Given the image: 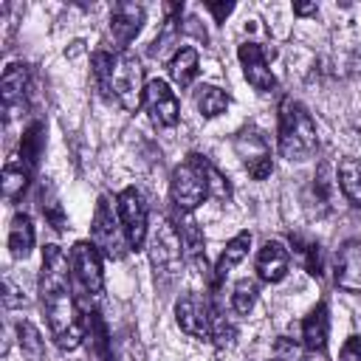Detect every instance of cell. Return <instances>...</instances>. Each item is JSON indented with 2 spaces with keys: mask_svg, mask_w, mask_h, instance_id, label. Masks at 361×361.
<instances>
[{
  "mask_svg": "<svg viewBox=\"0 0 361 361\" xmlns=\"http://www.w3.org/2000/svg\"><path fill=\"white\" fill-rule=\"evenodd\" d=\"M169 76H172V82L178 85V87H189L192 82H195V76L200 73V59H197V51L192 48V45H183V48H178L175 54H172V59H169Z\"/></svg>",
  "mask_w": 361,
  "mask_h": 361,
  "instance_id": "obj_21",
  "label": "cell"
},
{
  "mask_svg": "<svg viewBox=\"0 0 361 361\" xmlns=\"http://www.w3.org/2000/svg\"><path fill=\"white\" fill-rule=\"evenodd\" d=\"M327 336H330V310H327V302L322 299V302L313 305L310 313L302 319V344H305L310 353H324Z\"/></svg>",
  "mask_w": 361,
  "mask_h": 361,
  "instance_id": "obj_18",
  "label": "cell"
},
{
  "mask_svg": "<svg viewBox=\"0 0 361 361\" xmlns=\"http://www.w3.org/2000/svg\"><path fill=\"white\" fill-rule=\"evenodd\" d=\"M290 268V251L279 240H265L257 254V276L262 282H282Z\"/></svg>",
  "mask_w": 361,
  "mask_h": 361,
  "instance_id": "obj_17",
  "label": "cell"
},
{
  "mask_svg": "<svg viewBox=\"0 0 361 361\" xmlns=\"http://www.w3.org/2000/svg\"><path fill=\"white\" fill-rule=\"evenodd\" d=\"M17 341H20V350H23L31 361H39V358H42L45 341H42L39 330H37L31 322H20V324H17Z\"/></svg>",
  "mask_w": 361,
  "mask_h": 361,
  "instance_id": "obj_28",
  "label": "cell"
},
{
  "mask_svg": "<svg viewBox=\"0 0 361 361\" xmlns=\"http://www.w3.org/2000/svg\"><path fill=\"white\" fill-rule=\"evenodd\" d=\"M175 322L192 338H212V302L197 293H183L175 302Z\"/></svg>",
  "mask_w": 361,
  "mask_h": 361,
  "instance_id": "obj_11",
  "label": "cell"
},
{
  "mask_svg": "<svg viewBox=\"0 0 361 361\" xmlns=\"http://www.w3.org/2000/svg\"><path fill=\"white\" fill-rule=\"evenodd\" d=\"M39 302L51 338L59 350H76L85 341V319L73 296L71 257L59 245H45L39 265Z\"/></svg>",
  "mask_w": 361,
  "mask_h": 361,
  "instance_id": "obj_1",
  "label": "cell"
},
{
  "mask_svg": "<svg viewBox=\"0 0 361 361\" xmlns=\"http://www.w3.org/2000/svg\"><path fill=\"white\" fill-rule=\"evenodd\" d=\"M42 141H45V124L42 121H31L25 130H23V138H20V161L34 172L37 169V161L42 155Z\"/></svg>",
  "mask_w": 361,
  "mask_h": 361,
  "instance_id": "obj_25",
  "label": "cell"
},
{
  "mask_svg": "<svg viewBox=\"0 0 361 361\" xmlns=\"http://www.w3.org/2000/svg\"><path fill=\"white\" fill-rule=\"evenodd\" d=\"M144 6L141 3H116L113 11H110V31H113V39L118 42L121 51H127V45L138 37L141 25H144Z\"/></svg>",
  "mask_w": 361,
  "mask_h": 361,
  "instance_id": "obj_15",
  "label": "cell"
},
{
  "mask_svg": "<svg viewBox=\"0 0 361 361\" xmlns=\"http://www.w3.org/2000/svg\"><path fill=\"white\" fill-rule=\"evenodd\" d=\"M290 245H293V251L302 257L307 274H313V276L319 279V276H322V251H319V243H316V240H307V237H302V234H290Z\"/></svg>",
  "mask_w": 361,
  "mask_h": 361,
  "instance_id": "obj_27",
  "label": "cell"
},
{
  "mask_svg": "<svg viewBox=\"0 0 361 361\" xmlns=\"http://www.w3.org/2000/svg\"><path fill=\"white\" fill-rule=\"evenodd\" d=\"M90 243L102 251V257L118 262L127 257L130 245H127V237H124V228H121V220H118V212L113 209L110 197L102 195L96 200V212H93V226H90Z\"/></svg>",
  "mask_w": 361,
  "mask_h": 361,
  "instance_id": "obj_6",
  "label": "cell"
},
{
  "mask_svg": "<svg viewBox=\"0 0 361 361\" xmlns=\"http://www.w3.org/2000/svg\"><path fill=\"white\" fill-rule=\"evenodd\" d=\"M336 183L347 203L361 209V158H344L336 169Z\"/></svg>",
  "mask_w": 361,
  "mask_h": 361,
  "instance_id": "obj_22",
  "label": "cell"
},
{
  "mask_svg": "<svg viewBox=\"0 0 361 361\" xmlns=\"http://www.w3.org/2000/svg\"><path fill=\"white\" fill-rule=\"evenodd\" d=\"M172 25H175V20L169 17V20H166V34L172 31ZM161 48H164V37H161V39H155V45H152V54H161Z\"/></svg>",
  "mask_w": 361,
  "mask_h": 361,
  "instance_id": "obj_34",
  "label": "cell"
},
{
  "mask_svg": "<svg viewBox=\"0 0 361 361\" xmlns=\"http://www.w3.org/2000/svg\"><path fill=\"white\" fill-rule=\"evenodd\" d=\"M71 276L73 288L85 299H96L104 288V271H102V251L90 240H79L71 248Z\"/></svg>",
  "mask_w": 361,
  "mask_h": 361,
  "instance_id": "obj_7",
  "label": "cell"
},
{
  "mask_svg": "<svg viewBox=\"0 0 361 361\" xmlns=\"http://www.w3.org/2000/svg\"><path fill=\"white\" fill-rule=\"evenodd\" d=\"M34 240H37V234H34L31 217L25 212H17L11 217V226H8V251H11V257L25 259L34 248Z\"/></svg>",
  "mask_w": 361,
  "mask_h": 361,
  "instance_id": "obj_20",
  "label": "cell"
},
{
  "mask_svg": "<svg viewBox=\"0 0 361 361\" xmlns=\"http://www.w3.org/2000/svg\"><path fill=\"white\" fill-rule=\"evenodd\" d=\"M144 110L158 130H172L180 121V102L164 79H149L144 87Z\"/></svg>",
  "mask_w": 361,
  "mask_h": 361,
  "instance_id": "obj_10",
  "label": "cell"
},
{
  "mask_svg": "<svg viewBox=\"0 0 361 361\" xmlns=\"http://www.w3.org/2000/svg\"><path fill=\"white\" fill-rule=\"evenodd\" d=\"M0 102H3L6 124L23 116V110L28 107V68L23 62H14L6 68L0 79Z\"/></svg>",
  "mask_w": 361,
  "mask_h": 361,
  "instance_id": "obj_12",
  "label": "cell"
},
{
  "mask_svg": "<svg viewBox=\"0 0 361 361\" xmlns=\"http://www.w3.org/2000/svg\"><path fill=\"white\" fill-rule=\"evenodd\" d=\"M234 152L243 161V166L248 169V175L254 180H265L274 172V158H271V147L265 141V135L257 127H243L234 135Z\"/></svg>",
  "mask_w": 361,
  "mask_h": 361,
  "instance_id": "obj_8",
  "label": "cell"
},
{
  "mask_svg": "<svg viewBox=\"0 0 361 361\" xmlns=\"http://www.w3.org/2000/svg\"><path fill=\"white\" fill-rule=\"evenodd\" d=\"M307 347L296 338H288V336H279L271 347V361H307Z\"/></svg>",
  "mask_w": 361,
  "mask_h": 361,
  "instance_id": "obj_29",
  "label": "cell"
},
{
  "mask_svg": "<svg viewBox=\"0 0 361 361\" xmlns=\"http://www.w3.org/2000/svg\"><path fill=\"white\" fill-rule=\"evenodd\" d=\"M172 223H175V228H178V234H180V245H183L186 262L206 271V248H203L206 240H203V231H200L197 220H195L189 212H178V209H175Z\"/></svg>",
  "mask_w": 361,
  "mask_h": 361,
  "instance_id": "obj_16",
  "label": "cell"
},
{
  "mask_svg": "<svg viewBox=\"0 0 361 361\" xmlns=\"http://www.w3.org/2000/svg\"><path fill=\"white\" fill-rule=\"evenodd\" d=\"M333 276L336 285L347 293H361V243L358 240H347L338 251H336V262H333Z\"/></svg>",
  "mask_w": 361,
  "mask_h": 361,
  "instance_id": "obj_14",
  "label": "cell"
},
{
  "mask_svg": "<svg viewBox=\"0 0 361 361\" xmlns=\"http://www.w3.org/2000/svg\"><path fill=\"white\" fill-rule=\"evenodd\" d=\"M279 152L288 161H307L319 147V133L310 110L296 99H282L279 104V127H276Z\"/></svg>",
  "mask_w": 361,
  "mask_h": 361,
  "instance_id": "obj_3",
  "label": "cell"
},
{
  "mask_svg": "<svg viewBox=\"0 0 361 361\" xmlns=\"http://www.w3.org/2000/svg\"><path fill=\"white\" fill-rule=\"evenodd\" d=\"M90 65H93L96 87L107 102L118 104L127 113L141 107L147 82H144V68H141L135 54H130V51H116V54L96 51Z\"/></svg>",
  "mask_w": 361,
  "mask_h": 361,
  "instance_id": "obj_2",
  "label": "cell"
},
{
  "mask_svg": "<svg viewBox=\"0 0 361 361\" xmlns=\"http://www.w3.org/2000/svg\"><path fill=\"white\" fill-rule=\"evenodd\" d=\"M237 59L243 65V76L245 82L257 90V93H271L276 90V76L274 71L268 68V59H265V51L259 42H243L237 48Z\"/></svg>",
  "mask_w": 361,
  "mask_h": 361,
  "instance_id": "obj_13",
  "label": "cell"
},
{
  "mask_svg": "<svg viewBox=\"0 0 361 361\" xmlns=\"http://www.w3.org/2000/svg\"><path fill=\"white\" fill-rule=\"evenodd\" d=\"M248 248H251V231H240V234H234V237L226 243V248L220 251V257H217V262H214V285H217L220 279H226V274L248 257Z\"/></svg>",
  "mask_w": 361,
  "mask_h": 361,
  "instance_id": "obj_19",
  "label": "cell"
},
{
  "mask_svg": "<svg viewBox=\"0 0 361 361\" xmlns=\"http://www.w3.org/2000/svg\"><path fill=\"white\" fill-rule=\"evenodd\" d=\"M319 8H316V3H296L293 6V14H299V17H310V14H316Z\"/></svg>",
  "mask_w": 361,
  "mask_h": 361,
  "instance_id": "obj_33",
  "label": "cell"
},
{
  "mask_svg": "<svg viewBox=\"0 0 361 361\" xmlns=\"http://www.w3.org/2000/svg\"><path fill=\"white\" fill-rule=\"evenodd\" d=\"M257 296H259V285L254 279H248V276L237 279L234 288H231V307H234V313L248 316L254 310V305H257Z\"/></svg>",
  "mask_w": 361,
  "mask_h": 361,
  "instance_id": "obj_26",
  "label": "cell"
},
{
  "mask_svg": "<svg viewBox=\"0 0 361 361\" xmlns=\"http://www.w3.org/2000/svg\"><path fill=\"white\" fill-rule=\"evenodd\" d=\"M28 180H31V169L20 158H8L3 166V197L8 203H17L28 189Z\"/></svg>",
  "mask_w": 361,
  "mask_h": 361,
  "instance_id": "obj_23",
  "label": "cell"
},
{
  "mask_svg": "<svg viewBox=\"0 0 361 361\" xmlns=\"http://www.w3.org/2000/svg\"><path fill=\"white\" fill-rule=\"evenodd\" d=\"M209 183H212V197H217V200H228V197H231V186H228V180L220 175L217 166H209Z\"/></svg>",
  "mask_w": 361,
  "mask_h": 361,
  "instance_id": "obj_30",
  "label": "cell"
},
{
  "mask_svg": "<svg viewBox=\"0 0 361 361\" xmlns=\"http://www.w3.org/2000/svg\"><path fill=\"white\" fill-rule=\"evenodd\" d=\"M116 212H118V220H121V228H124V237H127L130 251L144 248L149 220H147V206H144L141 192L135 186L121 189L118 197H116Z\"/></svg>",
  "mask_w": 361,
  "mask_h": 361,
  "instance_id": "obj_9",
  "label": "cell"
},
{
  "mask_svg": "<svg viewBox=\"0 0 361 361\" xmlns=\"http://www.w3.org/2000/svg\"><path fill=\"white\" fill-rule=\"evenodd\" d=\"M338 361H361V338H358V336H350V338L341 344Z\"/></svg>",
  "mask_w": 361,
  "mask_h": 361,
  "instance_id": "obj_31",
  "label": "cell"
},
{
  "mask_svg": "<svg viewBox=\"0 0 361 361\" xmlns=\"http://www.w3.org/2000/svg\"><path fill=\"white\" fill-rule=\"evenodd\" d=\"M209 161L197 152L186 155L169 175V197L178 212H195L206 197H212V183H209Z\"/></svg>",
  "mask_w": 361,
  "mask_h": 361,
  "instance_id": "obj_4",
  "label": "cell"
},
{
  "mask_svg": "<svg viewBox=\"0 0 361 361\" xmlns=\"http://www.w3.org/2000/svg\"><path fill=\"white\" fill-rule=\"evenodd\" d=\"M149 262L155 268V276L169 285L172 279L180 276V268L186 265V254L180 245V234L172 223V217H164L158 223V228L149 237Z\"/></svg>",
  "mask_w": 361,
  "mask_h": 361,
  "instance_id": "obj_5",
  "label": "cell"
},
{
  "mask_svg": "<svg viewBox=\"0 0 361 361\" xmlns=\"http://www.w3.org/2000/svg\"><path fill=\"white\" fill-rule=\"evenodd\" d=\"M195 107L203 118H217L228 110V93L217 85H197L195 87Z\"/></svg>",
  "mask_w": 361,
  "mask_h": 361,
  "instance_id": "obj_24",
  "label": "cell"
},
{
  "mask_svg": "<svg viewBox=\"0 0 361 361\" xmlns=\"http://www.w3.org/2000/svg\"><path fill=\"white\" fill-rule=\"evenodd\" d=\"M206 8L212 11L214 23H226V17L234 11V3H206Z\"/></svg>",
  "mask_w": 361,
  "mask_h": 361,
  "instance_id": "obj_32",
  "label": "cell"
}]
</instances>
